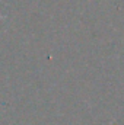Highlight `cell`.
Listing matches in <instances>:
<instances>
[{"label":"cell","instance_id":"cell-1","mask_svg":"<svg viewBox=\"0 0 124 125\" xmlns=\"http://www.w3.org/2000/svg\"><path fill=\"white\" fill-rule=\"evenodd\" d=\"M0 18H1V16H0Z\"/></svg>","mask_w":124,"mask_h":125}]
</instances>
